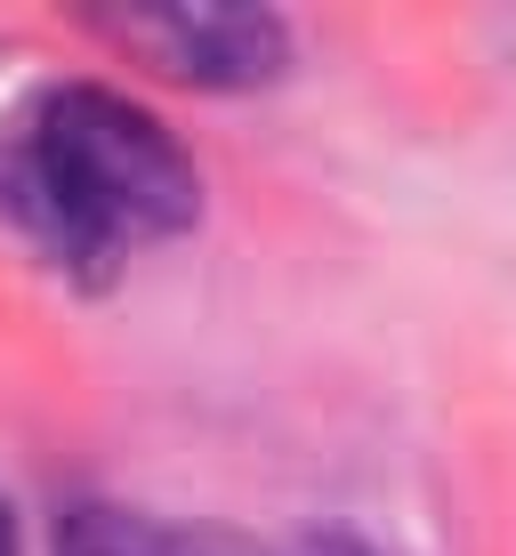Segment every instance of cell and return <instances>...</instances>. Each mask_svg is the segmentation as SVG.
<instances>
[{
  "mask_svg": "<svg viewBox=\"0 0 516 556\" xmlns=\"http://www.w3.org/2000/svg\"><path fill=\"white\" fill-rule=\"evenodd\" d=\"M0 218L73 275H105L138 242L202 218L186 146L105 81H49L0 129Z\"/></svg>",
  "mask_w": 516,
  "mask_h": 556,
  "instance_id": "6da1fadb",
  "label": "cell"
},
{
  "mask_svg": "<svg viewBox=\"0 0 516 556\" xmlns=\"http://www.w3.org/2000/svg\"><path fill=\"white\" fill-rule=\"evenodd\" d=\"M105 41L138 49L186 89H275L291 73V25L275 9H98Z\"/></svg>",
  "mask_w": 516,
  "mask_h": 556,
  "instance_id": "7a4b0ae2",
  "label": "cell"
},
{
  "mask_svg": "<svg viewBox=\"0 0 516 556\" xmlns=\"http://www.w3.org/2000/svg\"><path fill=\"white\" fill-rule=\"evenodd\" d=\"M56 556H226L218 541H194V532H169L138 508H65L56 525Z\"/></svg>",
  "mask_w": 516,
  "mask_h": 556,
  "instance_id": "3957f363",
  "label": "cell"
},
{
  "mask_svg": "<svg viewBox=\"0 0 516 556\" xmlns=\"http://www.w3.org/2000/svg\"><path fill=\"white\" fill-rule=\"evenodd\" d=\"M266 556H379V548H363L355 532H307V541H282V548H266Z\"/></svg>",
  "mask_w": 516,
  "mask_h": 556,
  "instance_id": "277c9868",
  "label": "cell"
},
{
  "mask_svg": "<svg viewBox=\"0 0 516 556\" xmlns=\"http://www.w3.org/2000/svg\"><path fill=\"white\" fill-rule=\"evenodd\" d=\"M0 556H16V525H9V501H0Z\"/></svg>",
  "mask_w": 516,
  "mask_h": 556,
  "instance_id": "5b68a950",
  "label": "cell"
}]
</instances>
